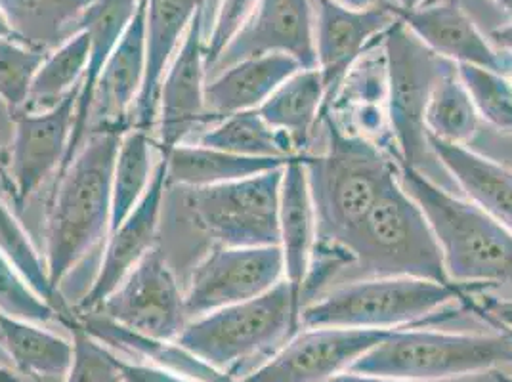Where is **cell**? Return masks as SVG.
<instances>
[{"instance_id":"cell-1","label":"cell","mask_w":512,"mask_h":382,"mask_svg":"<svg viewBox=\"0 0 512 382\" xmlns=\"http://www.w3.org/2000/svg\"><path fill=\"white\" fill-rule=\"evenodd\" d=\"M123 134L92 130L73 161L58 172L44 247L46 270L56 289L109 234L111 176Z\"/></svg>"},{"instance_id":"cell-2","label":"cell","mask_w":512,"mask_h":382,"mask_svg":"<svg viewBox=\"0 0 512 382\" xmlns=\"http://www.w3.org/2000/svg\"><path fill=\"white\" fill-rule=\"evenodd\" d=\"M398 182L417 201L438 241L444 270L457 287L501 291L512 298V232L469 199L398 163Z\"/></svg>"},{"instance_id":"cell-3","label":"cell","mask_w":512,"mask_h":382,"mask_svg":"<svg viewBox=\"0 0 512 382\" xmlns=\"http://www.w3.org/2000/svg\"><path fill=\"white\" fill-rule=\"evenodd\" d=\"M339 256L341 272L329 291L344 283L373 277H419L451 283L427 216L402 188L398 174L356 230L346 237Z\"/></svg>"},{"instance_id":"cell-4","label":"cell","mask_w":512,"mask_h":382,"mask_svg":"<svg viewBox=\"0 0 512 382\" xmlns=\"http://www.w3.org/2000/svg\"><path fill=\"white\" fill-rule=\"evenodd\" d=\"M321 121L327 146L308 153L304 167L318 218L316 251L339 256L346 237L396 178L398 161L379 146L342 132L327 115Z\"/></svg>"},{"instance_id":"cell-5","label":"cell","mask_w":512,"mask_h":382,"mask_svg":"<svg viewBox=\"0 0 512 382\" xmlns=\"http://www.w3.org/2000/svg\"><path fill=\"white\" fill-rule=\"evenodd\" d=\"M388 85V123L400 165L425 174L446 190H457L434 151L428 146L425 113L438 81L457 64L432 52L400 20L383 35Z\"/></svg>"},{"instance_id":"cell-6","label":"cell","mask_w":512,"mask_h":382,"mask_svg":"<svg viewBox=\"0 0 512 382\" xmlns=\"http://www.w3.org/2000/svg\"><path fill=\"white\" fill-rule=\"evenodd\" d=\"M511 363V333L394 329L367 350L350 371L398 381L436 382L511 367Z\"/></svg>"},{"instance_id":"cell-7","label":"cell","mask_w":512,"mask_h":382,"mask_svg":"<svg viewBox=\"0 0 512 382\" xmlns=\"http://www.w3.org/2000/svg\"><path fill=\"white\" fill-rule=\"evenodd\" d=\"M461 289L419 277H373L339 285L302 306L299 329L342 327L394 331L436 316L461 300Z\"/></svg>"},{"instance_id":"cell-8","label":"cell","mask_w":512,"mask_h":382,"mask_svg":"<svg viewBox=\"0 0 512 382\" xmlns=\"http://www.w3.org/2000/svg\"><path fill=\"white\" fill-rule=\"evenodd\" d=\"M299 308L283 279L260 297L188 321L176 342L220 373L272 350L299 331Z\"/></svg>"},{"instance_id":"cell-9","label":"cell","mask_w":512,"mask_h":382,"mask_svg":"<svg viewBox=\"0 0 512 382\" xmlns=\"http://www.w3.org/2000/svg\"><path fill=\"white\" fill-rule=\"evenodd\" d=\"M281 169L186 193L195 224L214 245L274 247L279 245Z\"/></svg>"},{"instance_id":"cell-10","label":"cell","mask_w":512,"mask_h":382,"mask_svg":"<svg viewBox=\"0 0 512 382\" xmlns=\"http://www.w3.org/2000/svg\"><path fill=\"white\" fill-rule=\"evenodd\" d=\"M96 312L134 333L171 342L190 321L184 293L159 245L130 270Z\"/></svg>"},{"instance_id":"cell-11","label":"cell","mask_w":512,"mask_h":382,"mask_svg":"<svg viewBox=\"0 0 512 382\" xmlns=\"http://www.w3.org/2000/svg\"><path fill=\"white\" fill-rule=\"evenodd\" d=\"M285 279L283 256L274 247H224L213 251L193 268L184 293L190 319L260 297Z\"/></svg>"},{"instance_id":"cell-12","label":"cell","mask_w":512,"mask_h":382,"mask_svg":"<svg viewBox=\"0 0 512 382\" xmlns=\"http://www.w3.org/2000/svg\"><path fill=\"white\" fill-rule=\"evenodd\" d=\"M390 331L299 329L278 352L239 382H327L350 367Z\"/></svg>"},{"instance_id":"cell-13","label":"cell","mask_w":512,"mask_h":382,"mask_svg":"<svg viewBox=\"0 0 512 382\" xmlns=\"http://www.w3.org/2000/svg\"><path fill=\"white\" fill-rule=\"evenodd\" d=\"M169 190L167 159L159 157L151 176L150 186L134 207V211L107 235V245L96 277L75 306L77 314L96 312L130 274V270L155 247V237L163 213L165 193Z\"/></svg>"},{"instance_id":"cell-14","label":"cell","mask_w":512,"mask_h":382,"mask_svg":"<svg viewBox=\"0 0 512 382\" xmlns=\"http://www.w3.org/2000/svg\"><path fill=\"white\" fill-rule=\"evenodd\" d=\"M79 90L44 111H20L14 115L10 151V182L16 207L41 188L44 180L64 165L69 148Z\"/></svg>"},{"instance_id":"cell-15","label":"cell","mask_w":512,"mask_h":382,"mask_svg":"<svg viewBox=\"0 0 512 382\" xmlns=\"http://www.w3.org/2000/svg\"><path fill=\"white\" fill-rule=\"evenodd\" d=\"M205 37H203V10L193 18L192 25L167 67L157 107V148L167 153L184 144L186 136L203 123H214L205 109Z\"/></svg>"},{"instance_id":"cell-16","label":"cell","mask_w":512,"mask_h":382,"mask_svg":"<svg viewBox=\"0 0 512 382\" xmlns=\"http://www.w3.org/2000/svg\"><path fill=\"white\" fill-rule=\"evenodd\" d=\"M264 54H287L306 69L316 67L312 0H258L251 20L216 60L207 79Z\"/></svg>"},{"instance_id":"cell-17","label":"cell","mask_w":512,"mask_h":382,"mask_svg":"<svg viewBox=\"0 0 512 382\" xmlns=\"http://www.w3.org/2000/svg\"><path fill=\"white\" fill-rule=\"evenodd\" d=\"M312 8L316 67L320 69L329 100L350 67L371 44L383 37L398 16L392 2L367 10H352L335 0H312Z\"/></svg>"},{"instance_id":"cell-18","label":"cell","mask_w":512,"mask_h":382,"mask_svg":"<svg viewBox=\"0 0 512 382\" xmlns=\"http://www.w3.org/2000/svg\"><path fill=\"white\" fill-rule=\"evenodd\" d=\"M394 10L398 20L438 56L453 64L474 65L511 77V54L497 50L459 4H421L413 10H398L394 6Z\"/></svg>"},{"instance_id":"cell-19","label":"cell","mask_w":512,"mask_h":382,"mask_svg":"<svg viewBox=\"0 0 512 382\" xmlns=\"http://www.w3.org/2000/svg\"><path fill=\"white\" fill-rule=\"evenodd\" d=\"M146 14L148 0H140L134 20L107 58L94 92L90 132H127L125 128L132 123V111L146 77Z\"/></svg>"},{"instance_id":"cell-20","label":"cell","mask_w":512,"mask_h":382,"mask_svg":"<svg viewBox=\"0 0 512 382\" xmlns=\"http://www.w3.org/2000/svg\"><path fill=\"white\" fill-rule=\"evenodd\" d=\"M308 155V153H306ZM306 155L291 159L283 167L279 190V249L285 281L302 310V289L318 245V218L304 167Z\"/></svg>"},{"instance_id":"cell-21","label":"cell","mask_w":512,"mask_h":382,"mask_svg":"<svg viewBox=\"0 0 512 382\" xmlns=\"http://www.w3.org/2000/svg\"><path fill=\"white\" fill-rule=\"evenodd\" d=\"M203 0H148L146 77L132 111L134 128L151 132L157 123L159 88Z\"/></svg>"},{"instance_id":"cell-22","label":"cell","mask_w":512,"mask_h":382,"mask_svg":"<svg viewBox=\"0 0 512 382\" xmlns=\"http://www.w3.org/2000/svg\"><path fill=\"white\" fill-rule=\"evenodd\" d=\"M140 0H92L86 8L85 16L81 20V31H85L90 43V58L86 67L85 79L79 86L77 104H75V119H73V132L69 140V148L65 153L64 170L77 151L85 144L90 130V113L94 104V92L100 79V73L106 65L107 58L115 50V46L123 39L130 22L136 16ZM58 170V172H60Z\"/></svg>"},{"instance_id":"cell-23","label":"cell","mask_w":512,"mask_h":382,"mask_svg":"<svg viewBox=\"0 0 512 382\" xmlns=\"http://www.w3.org/2000/svg\"><path fill=\"white\" fill-rule=\"evenodd\" d=\"M299 69L302 65L287 54L245 58L207 79L205 109L214 123L234 113L258 109Z\"/></svg>"},{"instance_id":"cell-24","label":"cell","mask_w":512,"mask_h":382,"mask_svg":"<svg viewBox=\"0 0 512 382\" xmlns=\"http://www.w3.org/2000/svg\"><path fill=\"white\" fill-rule=\"evenodd\" d=\"M428 146L465 199L512 232V170L474 149L442 142L430 134Z\"/></svg>"},{"instance_id":"cell-25","label":"cell","mask_w":512,"mask_h":382,"mask_svg":"<svg viewBox=\"0 0 512 382\" xmlns=\"http://www.w3.org/2000/svg\"><path fill=\"white\" fill-rule=\"evenodd\" d=\"M327 90L318 67H302L285 79L272 96L258 107V113L270 127L283 132L297 149L306 155V148L321 123Z\"/></svg>"},{"instance_id":"cell-26","label":"cell","mask_w":512,"mask_h":382,"mask_svg":"<svg viewBox=\"0 0 512 382\" xmlns=\"http://www.w3.org/2000/svg\"><path fill=\"white\" fill-rule=\"evenodd\" d=\"M90 4L92 0H0V12L16 41L48 54L81 33Z\"/></svg>"},{"instance_id":"cell-27","label":"cell","mask_w":512,"mask_h":382,"mask_svg":"<svg viewBox=\"0 0 512 382\" xmlns=\"http://www.w3.org/2000/svg\"><path fill=\"white\" fill-rule=\"evenodd\" d=\"M161 155L167 159L169 186H180L186 190L249 178L266 170L281 169L291 161L243 157L201 144H180Z\"/></svg>"},{"instance_id":"cell-28","label":"cell","mask_w":512,"mask_h":382,"mask_svg":"<svg viewBox=\"0 0 512 382\" xmlns=\"http://www.w3.org/2000/svg\"><path fill=\"white\" fill-rule=\"evenodd\" d=\"M86 331L102 340L104 344H111L115 348H121L128 354L146 358L153 361V365L172 371L176 375H182L193 382H239L234 381L230 375L220 373L207 365L205 361L197 360L188 350H184L176 340H157L144 337L140 333H134L130 329L121 327L119 323L102 316L100 312L79 314Z\"/></svg>"},{"instance_id":"cell-29","label":"cell","mask_w":512,"mask_h":382,"mask_svg":"<svg viewBox=\"0 0 512 382\" xmlns=\"http://www.w3.org/2000/svg\"><path fill=\"white\" fill-rule=\"evenodd\" d=\"M0 346L22 373L37 379H65L73 360V342L46 331L41 323L6 314H0Z\"/></svg>"},{"instance_id":"cell-30","label":"cell","mask_w":512,"mask_h":382,"mask_svg":"<svg viewBox=\"0 0 512 382\" xmlns=\"http://www.w3.org/2000/svg\"><path fill=\"white\" fill-rule=\"evenodd\" d=\"M0 255L12 264V268L33 289V293H37L56 312L58 321H62L65 327L73 325L79 319L75 308L69 306L67 298L62 295V289H56L50 283L46 262L35 249L22 222L16 218L14 209H10L2 186H0Z\"/></svg>"},{"instance_id":"cell-31","label":"cell","mask_w":512,"mask_h":382,"mask_svg":"<svg viewBox=\"0 0 512 382\" xmlns=\"http://www.w3.org/2000/svg\"><path fill=\"white\" fill-rule=\"evenodd\" d=\"M197 144L228 151L243 157L260 159H293L300 157L293 142L274 127H270L258 109L241 111L216 121L205 130Z\"/></svg>"},{"instance_id":"cell-32","label":"cell","mask_w":512,"mask_h":382,"mask_svg":"<svg viewBox=\"0 0 512 382\" xmlns=\"http://www.w3.org/2000/svg\"><path fill=\"white\" fill-rule=\"evenodd\" d=\"M150 132L128 128L121 136L111 176V226L115 230L140 203L150 186L155 165L151 163ZM109 235V234H107Z\"/></svg>"},{"instance_id":"cell-33","label":"cell","mask_w":512,"mask_h":382,"mask_svg":"<svg viewBox=\"0 0 512 382\" xmlns=\"http://www.w3.org/2000/svg\"><path fill=\"white\" fill-rule=\"evenodd\" d=\"M480 121L482 117L476 104L455 67L438 81L430 94L425 113L427 132L442 142L469 148L478 134Z\"/></svg>"},{"instance_id":"cell-34","label":"cell","mask_w":512,"mask_h":382,"mask_svg":"<svg viewBox=\"0 0 512 382\" xmlns=\"http://www.w3.org/2000/svg\"><path fill=\"white\" fill-rule=\"evenodd\" d=\"M90 58V43L85 31L48 52L29 90L23 111H44L60 104L65 96L79 90Z\"/></svg>"},{"instance_id":"cell-35","label":"cell","mask_w":512,"mask_h":382,"mask_svg":"<svg viewBox=\"0 0 512 382\" xmlns=\"http://www.w3.org/2000/svg\"><path fill=\"white\" fill-rule=\"evenodd\" d=\"M46 54L16 41L14 37L0 39V102L18 115L29 102L33 79Z\"/></svg>"},{"instance_id":"cell-36","label":"cell","mask_w":512,"mask_h":382,"mask_svg":"<svg viewBox=\"0 0 512 382\" xmlns=\"http://www.w3.org/2000/svg\"><path fill=\"white\" fill-rule=\"evenodd\" d=\"M480 117L499 132L512 134V81L474 65H457Z\"/></svg>"},{"instance_id":"cell-37","label":"cell","mask_w":512,"mask_h":382,"mask_svg":"<svg viewBox=\"0 0 512 382\" xmlns=\"http://www.w3.org/2000/svg\"><path fill=\"white\" fill-rule=\"evenodd\" d=\"M67 329L73 335V360L64 382H123L121 358L92 337L81 319Z\"/></svg>"},{"instance_id":"cell-38","label":"cell","mask_w":512,"mask_h":382,"mask_svg":"<svg viewBox=\"0 0 512 382\" xmlns=\"http://www.w3.org/2000/svg\"><path fill=\"white\" fill-rule=\"evenodd\" d=\"M0 314L33 323L58 319L56 312L23 281L12 264L0 255Z\"/></svg>"},{"instance_id":"cell-39","label":"cell","mask_w":512,"mask_h":382,"mask_svg":"<svg viewBox=\"0 0 512 382\" xmlns=\"http://www.w3.org/2000/svg\"><path fill=\"white\" fill-rule=\"evenodd\" d=\"M258 0H220L213 18L203 31L205 37V67L207 73L213 69L216 60L234 41L237 33L247 25L255 12Z\"/></svg>"},{"instance_id":"cell-40","label":"cell","mask_w":512,"mask_h":382,"mask_svg":"<svg viewBox=\"0 0 512 382\" xmlns=\"http://www.w3.org/2000/svg\"><path fill=\"white\" fill-rule=\"evenodd\" d=\"M121 371L123 382H193L157 365H142L127 360H121Z\"/></svg>"},{"instance_id":"cell-41","label":"cell","mask_w":512,"mask_h":382,"mask_svg":"<svg viewBox=\"0 0 512 382\" xmlns=\"http://www.w3.org/2000/svg\"><path fill=\"white\" fill-rule=\"evenodd\" d=\"M476 312L480 314H488V318L507 329V333L512 335V300H505V298L497 297H482L480 306H476Z\"/></svg>"},{"instance_id":"cell-42","label":"cell","mask_w":512,"mask_h":382,"mask_svg":"<svg viewBox=\"0 0 512 382\" xmlns=\"http://www.w3.org/2000/svg\"><path fill=\"white\" fill-rule=\"evenodd\" d=\"M490 43L505 52V54H511L512 56V23L509 25H501L497 29H493L490 33Z\"/></svg>"},{"instance_id":"cell-43","label":"cell","mask_w":512,"mask_h":382,"mask_svg":"<svg viewBox=\"0 0 512 382\" xmlns=\"http://www.w3.org/2000/svg\"><path fill=\"white\" fill-rule=\"evenodd\" d=\"M327 382H409V381H398V379H388V377H377V375H362V373H352V371H346L342 375L333 377L331 381Z\"/></svg>"},{"instance_id":"cell-44","label":"cell","mask_w":512,"mask_h":382,"mask_svg":"<svg viewBox=\"0 0 512 382\" xmlns=\"http://www.w3.org/2000/svg\"><path fill=\"white\" fill-rule=\"evenodd\" d=\"M344 8H352V10H367V8H375L381 4H390L392 0H335Z\"/></svg>"},{"instance_id":"cell-45","label":"cell","mask_w":512,"mask_h":382,"mask_svg":"<svg viewBox=\"0 0 512 382\" xmlns=\"http://www.w3.org/2000/svg\"><path fill=\"white\" fill-rule=\"evenodd\" d=\"M425 0H392V4L398 8V10H413L417 6H421Z\"/></svg>"},{"instance_id":"cell-46","label":"cell","mask_w":512,"mask_h":382,"mask_svg":"<svg viewBox=\"0 0 512 382\" xmlns=\"http://www.w3.org/2000/svg\"><path fill=\"white\" fill-rule=\"evenodd\" d=\"M0 382H27L23 381L20 375H16L14 371H10V369H6V367H2L0 365Z\"/></svg>"},{"instance_id":"cell-47","label":"cell","mask_w":512,"mask_h":382,"mask_svg":"<svg viewBox=\"0 0 512 382\" xmlns=\"http://www.w3.org/2000/svg\"><path fill=\"white\" fill-rule=\"evenodd\" d=\"M8 37H14V35H12V31H10L8 23H6L4 16H2V12H0V39H8Z\"/></svg>"},{"instance_id":"cell-48","label":"cell","mask_w":512,"mask_h":382,"mask_svg":"<svg viewBox=\"0 0 512 382\" xmlns=\"http://www.w3.org/2000/svg\"><path fill=\"white\" fill-rule=\"evenodd\" d=\"M497 6H501L507 14H511L512 16V0H493Z\"/></svg>"},{"instance_id":"cell-49","label":"cell","mask_w":512,"mask_h":382,"mask_svg":"<svg viewBox=\"0 0 512 382\" xmlns=\"http://www.w3.org/2000/svg\"><path fill=\"white\" fill-rule=\"evenodd\" d=\"M512 367V363H511ZM495 381L497 382H512V377H507V375H503V373H495Z\"/></svg>"}]
</instances>
